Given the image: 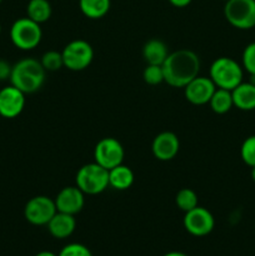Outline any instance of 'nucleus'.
Here are the masks:
<instances>
[{
    "mask_svg": "<svg viewBox=\"0 0 255 256\" xmlns=\"http://www.w3.org/2000/svg\"><path fill=\"white\" fill-rule=\"evenodd\" d=\"M224 16L236 29H252L255 26V0H226Z\"/></svg>",
    "mask_w": 255,
    "mask_h": 256,
    "instance_id": "nucleus-6",
    "label": "nucleus"
},
{
    "mask_svg": "<svg viewBox=\"0 0 255 256\" xmlns=\"http://www.w3.org/2000/svg\"><path fill=\"white\" fill-rule=\"evenodd\" d=\"M164 256H188V255L184 254V252H168V254H165Z\"/></svg>",
    "mask_w": 255,
    "mask_h": 256,
    "instance_id": "nucleus-30",
    "label": "nucleus"
},
{
    "mask_svg": "<svg viewBox=\"0 0 255 256\" xmlns=\"http://www.w3.org/2000/svg\"><path fill=\"white\" fill-rule=\"evenodd\" d=\"M240 156L248 166H255V135L248 136L240 148Z\"/></svg>",
    "mask_w": 255,
    "mask_h": 256,
    "instance_id": "nucleus-24",
    "label": "nucleus"
},
{
    "mask_svg": "<svg viewBox=\"0 0 255 256\" xmlns=\"http://www.w3.org/2000/svg\"><path fill=\"white\" fill-rule=\"evenodd\" d=\"M48 230L55 239H66L74 232L76 228V220L74 215L56 212V214L48 222Z\"/></svg>",
    "mask_w": 255,
    "mask_h": 256,
    "instance_id": "nucleus-15",
    "label": "nucleus"
},
{
    "mask_svg": "<svg viewBox=\"0 0 255 256\" xmlns=\"http://www.w3.org/2000/svg\"><path fill=\"white\" fill-rule=\"evenodd\" d=\"M55 202L45 195H38L32 198L25 204L24 216L32 225L35 226H44L52 220V218L56 214Z\"/></svg>",
    "mask_w": 255,
    "mask_h": 256,
    "instance_id": "nucleus-9",
    "label": "nucleus"
},
{
    "mask_svg": "<svg viewBox=\"0 0 255 256\" xmlns=\"http://www.w3.org/2000/svg\"><path fill=\"white\" fill-rule=\"evenodd\" d=\"M52 5L48 0H29L26 5V15L38 24L48 22L52 16Z\"/></svg>",
    "mask_w": 255,
    "mask_h": 256,
    "instance_id": "nucleus-20",
    "label": "nucleus"
},
{
    "mask_svg": "<svg viewBox=\"0 0 255 256\" xmlns=\"http://www.w3.org/2000/svg\"><path fill=\"white\" fill-rule=\"evenodd\" d=\"M162 66L164 72V82L172 88L184 89L199 75L200 59L192 50L180 49L169 52Z\"/></svg>",
    "mask_w": 255,
    "mask_h": 256,
    "instance_id": "nucleus-1",
    "label": "nucleus"
},
{
    "mask_svg": "<svg viewBox=\"0 0 255 256\" xmlns=\"http://www.w3.org/2000/svg\"><path fill=\"white\" fill-rule=\"evenodd\" d=\"M142 79L149 85H159L164 82V72L162 65L146 64V68L142 72Z\"/></svg>",
    "mask_w": 255,
    "mask_h": 256,
    "instance_id": "nucleus-25",
    "label": "nucleus"
},
{
    "mask_svg": "<svg viewBox=\"0 0 255 256\" xmlns=\"http://www.w3.org/2000/svg\"><path fill=\"white\" fill-rule=\"evenodd\" d=\"M134 172L129 166L120 164L109 170V186L124 192L134 184Z\"/></svg>",
    "mask_w": 255,
    "mask_h": 256,
    "instance_id": "nucleus-18",
    "label": "nucleus"
},
{
    "mask_svg": "<svg viewBox=\"0 0 255 256\" xmlns=\"http://www.w3.org/2000/svg\"><path fill=\"white\" fill-rule=\"evenodd\" d=\"M224 2H226V0H224Z\"/></svg>",
    "mask_w": 255,
    "mask_h": 256,
    "instance_id": "nucleus-35",
    "label": "nucleus"
},
{
    "mask_svg": "<svg viewBox=\"0 0 255 256\" xmlns=\"http://www.w3.org/2000/svg\"><path fill=\"white\" fill-rule=\"evenodd\" d=\"M0 2H2V0H0Z\"/></svg>",
    "mask_w": 255,
    "mask_h": 256,
    "instance_id": "nucleus-34",
    "label": "nucleus"
},
{
    "mask_svg": "<svg viewBox=\"0 0 255 256\" xmlns=\"http://www.w3.org/2000/svg\"><path fill=\"white\" fill-rule=\"evenodd\" d=\"M250 175H252V179L255 182V166L252 168V172H250Z\"/></svg>",
    "mask_w": 255,
    "mask_h": 256,
    "instance_id": "nucleus-32",
    "label": "nucleus"
},
{
    "mask_svg": "<svg viewBox=\"0 0 255 256\" xmlns=\"http://www.w3.org/2000/svg\"><path fill=\"white\" fill-rule=\"evenodd\" d=\"M10 39L18 49L29 52L38 48L42 42V26L28 16L20 18L15 20L10 28Z\"/></svg>",
    "mask_w": 255,
    "mask_h": 256,
    "instance_id": "nucleus-5",
    "label": "nucleus"
},
{
    "mask_svg": "<svg viewBox=\"0 0 255 256\" xmlns=\"http://www.w3.org/2000/svg\"><path fill=\"white\" fill-rule=\"evenodd\" d=\"M35 256H58V255H55L54 252H38Z\"/></svg>",
    "mask_w": 255,
    "mask_h": 256,
    "instance_id": "nucleus-31",
    "label": "nucleus"
},
{
    "mask_svg": "<svg viewBox=\"0 0 255 256\" xmlns=\"http://www.w3.org/2000/svg\"><path fill=\"white\" fill-rule=\"evenodd\" d=\"M169 55L166 44L159 39L146 42L142 48V58L150 65H162Z\"/></svg>",
    "mask_w": 255,
    "mask_h": 256,
    "instance_id": "nucleus-17",
    "label": "nucleus"
},
{
    "mask_svg": "<svg viewBox=\"0 0 255 256\" xmlns=\"http://www.w3.org/2000/svg\"><path fill=\"white\" fill-rule=\"evenodd\" d=\"M209 105L215 114H226L234 106L232 92L230 90L216 88V90L212 94V99H210Z\"/></svg>",
    "mask_w": 255,
    "mask_h": 256,
    "instance_id": "nucleus-21",
    "label": "nucleus"
},
{
    "mask_svg": "<svg viewBox=\"0 0 255 256\" xmlns=\"http://www.w3.org/2000/svg\"><path fill=\"white\" fill-rule=\"evenodd\" d=\"M46 72L40 60L34 58H25L12 65L10 82L12 86L22 90L24 94L36 92L45 82Z\"/></svg>",
    "mask_w": 255,
    "mask_h": 256,
    "instance_id": "nucleus-2",
    "label": "nucleus"
},
{
    "mask_svg": "<svg viewBox=\"0 0 255 256\" xmlns=\"http://www.w3.org/2000/svg\"><path fill=\"white\" fill-rule=\"evenodd\" d=\"M0 35H2V24H0Z\"/></svg>",
    "mask_w": 255,
    "mask_h": 256,
    "instance_id": "nucleus-33",
    "label": "nucleus"
},
{
    "mask_svg": "<svg viewBox=\"0 0 255 256\" xmlns=\"http://www.w3.org/2000/svg\"><path fill=\"white\" fill-rule=\"evenodd\" d=\"M12 69V66L6 62V60L0 59V82H4V80L10 79Z\"/></svg>",
    "mask_w": 255,
    "mask_h": 256,
    "instance_id": "nucleus-28",
    "label": "nucleus"
},
{
    "mask_svg": "<svg viewBox=\"0 0 255 256\" xmlns=\"http://www.w3.org/2000/svg\"><path fill=\"white\" fill-rule=\"evenodd\" d=\"M64 66L72 72H82L90 66L94 59V49L82 39L72 40L62 52Z\"/></svg>",
    "mask_w": 255,
    "mask_h": 256,
    "instance_id": "nucleus-7",
    "label": "nucleus"
},
{
    "mask_svg": "<svg viewBox=\"0 0 255 256\" xmlns=\"http://www.w3.org/2000/svg\"><path fill=\"white\" fill-rule=\"evenodd\" d=\"M110 0H79V8L82 14L92 20L104 18L109 12Z\"/></svg>",
    "mask_w": 255,
    "mask_h": 256,
    "instance_id": "nucleus-19",
    "label": "nucleus"
},
{
    "mask_svg": "<svg viewBox=\"0 0 255 256\" xmlns=\"http://www.w3.org/2000/svg\"><path fill=\"white\" fill-rule=\"evenodd\" d=\"M242 66L232 58L220 56L210 65L209 78L212 80L215 86L220 89L232 92L240 82H242Z\"/></svg>",
    "mask_w": 255,
    "mask_h": 256,
    "instance_id": "nucleus-3",
    "label": "nucleus"
},
{
    "mask_svg": "<svg viewBox=\"0 0 255 256\" xmlns=\"http://www.w3.org/2000/svg\"><path fill=\"white\" fill-rule=\"evenodd\" d=\"M125 152L122 142L115 138H102L94 149V160L104 169L110 170L124 162Z\"/></svg>",
    "mask_w": 255,
    "mask_h": 256,
    "instance_id": "nucleus-8",
    "label": "nucleus"
},
{
    "mask_svg": "<svg viewBox=\"0 0 255 256\" xmlns=\"http://www.w3.org/2000/svg\"><path fill=\"white\" fill-rule=\"evenodd\" d=\"M215 90L216 86L210 78L198 75L184 88V95L190 104L205 105L209 104Z\"/></svg>",
    "mask_w": 255,
    "mask_h": 256,
    "instance_id": "nucleus-12",
    "label": "nucleus"
},
{
    "mask_svg": "<svg viewBox=\"0 0 255 256\" xmlns=\"http://www.w3.org/2000/svg\"><path fill=\"white\" fill-rule=\"evenodd\" d=\"M242 68L250 75H255V42L246 45L242 52Z\"/></svg>",
    "mask_w": 255,
    "mask_h": 256,
    "instance_id": "nucleus-26",
    "label": "nucleus"
},
{
    "mask_svg": "<svg viewBox=\"0 0 255 256\" xmlns=\"http://www.w3.org/2000/svg\"><path fill=\"white\" fill-rule=\"evenodd\" d=\"M175 204L182 212H186L199 205V199H198V195L194 190L184 188V189H180L178 192L176 196H175Z\"/></svg>",
    "mask_w": 255,
    "mask_h": 256,
    "instance_id": "nucleus-22",
    "label": "nucleus"
},
{
    "mask_svg": "<svg viewBox=\"0 0 255 256\" xmlns=\"http://www.w3.org/2000/svg\"><path fill=\"white\" fill-rule=\"evenodd\" d=\"M182 224L190 235L202 238L206 236L212 232L215 226V219L209 210L198 205L192 210L185 212Z\"/></svg>",
    "mask_w": 255,
    "mask_h": 256,
    "instance_id": "nucleus-10",
    "label": "nucleus"
},
{
    "mask_svg": "<svg viewBox=\"0 0 255 256\" xmlns=\"http://www.w3.org/2000/svg\"><path fill=\"white\" fill-rule=\"evenodd\" d=\"M180 142L176 134L172 132H162L154 138L152 142V152L155 159L160 162H169L178 155Z\"/></svg>",
    "mask_w": 255,
    "mask_h": 256,
    "instance_id": "nucleus-14",
    "label": "nucleus"
},
{
    "mask_svg": "<svg viewBox=\"0 0 255 256\" xmlns=\"http://www.w3.org/2000/svg\"><path fill=\"white\" fill-rule=\"evenodd\" d=\"M192 0H169V2L172 5H174L175 8H185L192 2Z\"/></svg>",
    "mask_w": 255,
    "mask_h": 256,
    "instance_id": "nucleus-29",
    "label": "nucleus"
},
{
    "mask_svg": "<svg viewBox=\"0 0 255 256\" xmlns=\"http://www.w3.org/2000/svg\"><path fill=\"white\" fill-rule=\"evenodd\" d=\"M54 202L58 212L75 216L84 208L85 194L76 185L75 186H65L58 192Z\"/></svg>",
    "mask_w": 255,
    "mask_h": 256,
    "instance_id": "nucleus-13",
    "label": "nucleus"
},
{
    "mask_svg": "<svg viewBox=\"0 0 255 256\" xmlns=\"http://www.w3.org/2000/svg\"><path fill=\"white\" fill-rule=\"evenodd\" d=\"M25 102L24 92L12 84L0 90V115L5 119L19 116L24 110Z\"/></svg>",
    "mask_w": 255,
    "mask_h": 256,
    "instance_id": "nucleus-11",
    "label": "nucleus"
},
{
    "mask_svg": "<svg viewBox=\"0 0 255 256\" xmlns=\"http://www.w3.org/2000/svg\"><path fill=\"white\" fill-rule=\"evenodd\" d=\"M232 102L242 112H250L255 109V85L252 82H240L235 89L232 90Z\"/></svg>",
    "mask_w": 255,
    "mask_h": 256,
    "instance_id": "nucleus-16",
    "label": "nucleus"
},
{
    "mask_svg": "<svg viewBox=\"0 0 255 256\" xmlns=\"http://www.w3.org/2000/svg\"><path fill=\"white\" fill-rule=\"evenodd\" d=\"M40 62L45 72H58L64 66L62 52H56V50H49V52H44Z\"/></svg>",
    "mask_w": 255,
    "mask_h": 256,
    "instance_id": "nucleus-23",
    "label": "nucleus"
},
{
    "mask_svg": "<svg viewBox=\"0 0 255 256\" xmlns=\"http://www.w3.org/2000/svg\"><path fill=\"white\" fill-rule=\"evenodd\" d=\"M58 256H92V254L85 245L72 242V244L65 245Z\"/></svg>",
    "mask_w": 255,
    "mask_h": 256,
    "instance_id": "nucleus-27",
    "label": "nucleus"
},
{
    "mask_svg": "<svg viewBox=\"0 0 255 256\" xmlns=\"http://www.w3.org/2000/svg\"><path fill=\"white\" fill-rule=\"evenodd\" d=\"M75 182L85 195L102 194L109 186V170L95 162H89L78 170Z\"/></svg>",
    "mask_w": 255,
    "mask_h": 256,
    "instance_id": "nucleus-4",
    "label": "nucleus"
}]
</instances>
